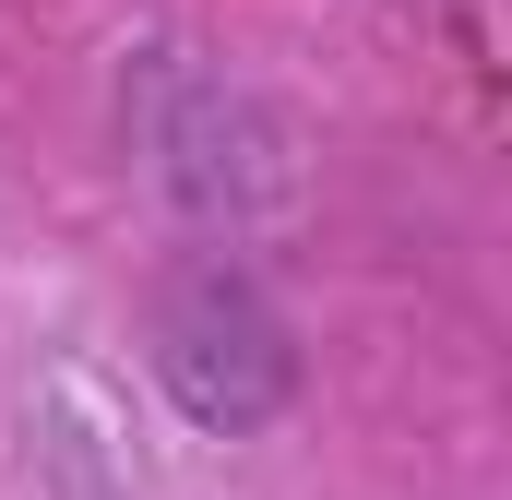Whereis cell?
I'll return each instance as SVG.
<instances>
[{"label": "cell", "instance_id": "cell-1", "mask_svg": "<svg viewBox=\"0 0 512 500\" xmlns=\"http://www.w3.org/2000/svg\"><path fill=\"white\" fill-rule=\"evenodd\" d=\"M155 358H167V381H179V405L215 417V429H251L262 405L286 393V334L262 322L227 274L191 286V298L167 310V346H155Z\"/></svg>", "mask_w": 512, "mask_h": 500}]
</instances>
